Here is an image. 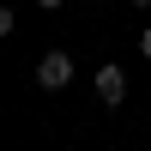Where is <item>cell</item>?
I'll list each match as a JSON object with an SVG mask.
<instances>
[{"label":"cell","mask_w":151,"mask_h":151,"mask_svg":"<svg viewBox=\"0 0 151 151\" xmlns=\"http://www.w3.org/2000/svg\"><path fill=\"white\" fill-rule=\"evenodd\" d=\"M36 85H42V91H67V85H73V55H60V48L42 55V60H36Z\"/></svg>","instance_id":"cell-1"},{"label":"cell","mask_w":151,"mask_h":151,"mask_svg":"<svg viewBox=\"0 0 151 151\" xmlns=\"http://www.w3.org/2000/svg\"><path fill=\"white\" fill-rule=\"evenodd\" d=\"M139 48H145V55H151V24H145V36H139Z\"/></svg>","instance_id":"cell-4"},{"label":"cell","mask_w":151,"mask_h":151,"mask_svg":"<svg viewBox=\"0 0 151 151\" xmlns=\"http://www.w3.org/2000/svg\"><path fill=\"white\" fill-rule=\"evenodd\" d=\"M36 6H42V12H55V6H67V0H36Z\"/></svg>","instance_id":"cell-3"},{"label":"cell","mask_w":151,"mask_h":151,"mask_svg":"<svg viewBox=\"0 0 151 151\" xmlns=\"http://www.w3.org/2000/svg\"><path fill=\"white\" fill-rule=\"evenodd\" d=\"M133 6H151V0H133Z\"/></svg>","instance_id":"cell-5"},{"label":"cell","mask_w":151,"mask_h":151,"mask_svg":"<svg viewBox=\"0 0 151 151\" xmlns=\"http://www.w3.org/2000/svg\"><path fill=\"white\" fill-rule=\"evenodd\" d=\"M97 97H103L109 109H115V103H127V67L103 60V67H97Z\"/></svg>","instance_id":"cell-2"}]
</instances>
